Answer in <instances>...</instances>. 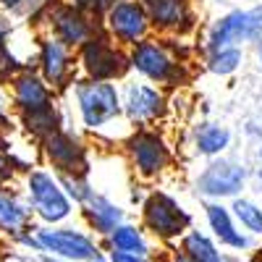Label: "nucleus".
I'll return each instance as SVG.
<instances>
[{"mask_svg":"<svg viewBox=\"0 0 262 262\" xmlns=\"http://www.w3.org/2000/svg\"><path fill=\"white\" fill-rule=\"evenodd\" d=\"M53 29L63 45H81V42L92 34L90 21L84 18V13L74 6H58L53 11Z\"/></svg>","mask_w":262,"mask_h":262,"instance_id":"ddd939ff","label":"nucleus"},{"mask_svg":"<svg viewBox=\"0 0 262 262\" xmlns=\"http://www.w3.org/2000/svg\"><path fill=\"white\" fill-rule=\"evenodd\" d=\"M58 184L66 189V196H69V200H74L76 205H84V202L95 194V191L90 189V184H86L81 176H63V173H60V181H58Z\"/></svg>","mask_w":262,"mask_h":262,"instance_id":"a878e982","label":"nucleus"},{"mask_svg":"<svg viewBox=\"0 0 262 262\" xmlns=\"http://www.w3.org/2000/svg\"><path fill=\"white\" fill-rule=\"evenodd\" d=\"M76 102L84 118V126L97 128L121 113L118 90L111 81H84L76 86Z\"/></svg>","mask_w":262,"mask_h":262,"instance_id":"7ed1b4c3","label":"nucleus"},{"mask_svg":"<svg viewBox=\"0 0 262 262\" xmlns=\"http://www.w3.org/2000/svg\"><path fill=\"white\" fill-rule=\"evenodd\" d=\"M11 179V168H6V163H0V184Z\"/></svg>","mask_w":262,"mask_h":262,"instance_id":"7c9ffc66","label":"nucleus"},{"mask_svg":"<svg viewBox=\"0 0 262 262\" xmlns=\"http://www.w3.org/2000/svg\"><path fill=\"white\" fill-rule=\"evenodd\" d=\"M254 262H262V249H257V254H254Z\"/></svg>","mask_w":262,"mask_h":262,"instance_id":"473e14b6","label":"nucleus"},{"mask_svg":"<svg viewBox=\"0 0 262 262\" xmlns=\"http://www.w3.org/2000/svg\"><path fill=\"white\" fill-rule=\"evenodd\" d=\"M13 69H16V60L8 55L6 39H3V34H0V76H3V74H8V71H13Z\"/></svg>","mask_w":262,"mask_h":262,"instance_id":"cd10ccee","label":"nucleus"},{"mask_svg":"<svg viewBox=\"0 0 262 262\" xmlns=\"http://www.w3.org/2000/svg\"><path fill=\"white\" fill-rule=\"evenodd\" d=\"M228 262H238V259H233V257H228Z\"/></svg>","mask_w":262,"mask_h":262,"instance_id":"f704fd0d","label":"nucleus"},{"mask_svg":"<svg viewBox=\"0 0 262 262\" xmlns=\"http://www.w3.org/2000/svg\"><path fill=\"white\" fill-rule=\"evenodd\" d=\"M21 3H24V0H0V6H3V8H18Z\"/></svg>","mask_w":262,"mask_h":262,"instance_id":"2f4dec72","label":"nucleus"},{"mask_svg":"<svg viewBox=\"0 0 262 262\" xmlns=\"http://www.w3.org/2000/svg\"><path fill=\"white\" fill-rule=\"evenodd\" d=\"M13 100L21 111H32V107H42V105H53V97H50V90L45 86V81L32 76V74H24L13 79Z\"/></svg>","mask_w":262,"mask_h":262,"instance_id":"f3484780","label":"nucleus"},{"mask_svg":"<svg viewBox=\"0 0 262 262\" xmlns=\"http://www.w3.org/2000/svg\"><path fill=\"white\" fill-rule=\"evenodd\" d=\"M259 181H262V168H259Z\"/></svg>","mask_w":262,"mask_h":262,"instance_id":"c9c22d12","label":"nucleus"},{"mask_svg":"<svg viewBox=\"0 0 262 262\" xmlns=\"http://www.w3.org/2000/svg\"><path fill=\"white\" fill-rule=\"evenodd\" d=\"M262 37V6L252 11H233L215 21L210 29V50H223V48H236L238 42L257 39Z\"/></svg>","mask_w":262,"mask_h":262,"instance_id":"39448f33","label":"nucleus"},{"mask_svg":"<svg viewBox=\"0 0 262 262\" xmlns=\"http://www.w3.org/2000/svg\"><path fill=\"white\" fill-rule=\"evenodd\" d=\"M107 262H152V259H149V254H137V252L111 249V252H107Z\"/></svg>","mask_w":262,"mask_h":262,"instance_id":"bb28decb","label":"nucleus"},{"mask_svg":"<svg viewBox=\"0 0 262 262\" xmlns=\"http://www.w3.org/2000/svg\"><path fill=\"white\" fill-rule=\"evenodd\" d=\"M84 217L90 228L100 236H107L116 226L123 223V210L118 205H113L111 200H105L100 194H92L90 200L84 202Z\"/></svg>","mask_w":262,"mask_h":262,"instance_id":"4468645a","label":"nucleus"},{"mask_svg":"<svg viewBox=\"0 0 262 262\" xmlns=\"http://www.w3.org/2000/svg\"><path fill=\"white\" fill-rule=\"evenodd\" d=\"M242 63V50L238 48H223V50H215L210 55V71L215 74H231L238 69Z\"/></svg>","mask_w":262,"mask_h":262,"instance_id":"393cba45","label":"nucleus"},{"mask_svg":"<svg viewBox=\"0 0 262 262\" xmlns=\"http://www.w3.org/2000/svg\"><path fill=\"white\" fill-rule=\"evenodd\" d=\"M45 152L48 160L58 168V173L63 176H86V152L79 142H74L69 134L53 131L50 137H45Z\"/></svg>","mask_w":262,"mask_h":262,"instance_id":"1a4fd4ad","label":"nucleus"},{"mask_svg":"<svg viewBox=\"0 0 262 262\" xmlns=\"http://www.w3.org/2000/svg\"><path fill=\"white\" fill-rule=\"evenodd\" d=\"M128 63L134 66L139 74H144L147 79L163 81V84L173 81V76H176V71H179V66L173 63V58L160 45L147 42V39H142V42L134 45V50H131V55H128Z\"/></svg>","mask_w":262,"mask_h":262,"instance_id":"9d476101","label":"nucleus"},{"mask_svg":"<svg viewBox=\"0 0 262 262\" xmlns=\"http://www.w3.org/2000/svg\"><path fill=\"white\" fill-rule=\"evenodd\" d=\"M95 3L97 0H74V8H79V11H95Z\"/></svg>","mask_w":262,"mask_h":262,"instance_id":"c85d7f7f","label":"nucleus"},{"mask_svg":"<svg viewBox=\"0 0 262 262\" xmlns=\"http://www.w3.org/2000/svg\"><path fill=\"white\" fill-rule=\"evenodd\" d=\"M231 215L242 223V228H247L254 236H262V207L259 205H254L252 200L236 196L233 205H231Z\"/></svg>","mask_w":262,"mask_h":262,"instance_id":"5701e85b","label":"nucleus"},{"mask_svg":"<svg viewBox=\"0 0 262 262\" xmlns=\"http://www.w3.org/2000/svg\"><path fill=\"white\" fill-rule=\"evenodd\" d=\"M168 262H191V259H189V257H186V254H184V252H173V254H170V259H168Z\"/></svg>","mask_w":262,"mask_h":262,"instance_id":"c756f323","label":"nucleus"},{"mask_svg":"<svg viewBox=\"0 0 262 262\" xmlns=\"http://www.w3.org/2000/svg\"><path fill=\"white\" fill-rule=\"evenodd\" d=\"M107 244L111 249H121V252H137V254H149V244L144 238V231L131 226V223H121L107 233Z\"/></svg>","mask_w":262,"mask_h":262,"instance_id":"aec40b11","label":"nucleus"},{"mask_svg":"<svg viewBox=\"0 0 262 262\" xmlns=\"http://www.w3.org/2000/svg\"><path fill=\"white\" fill-rule=\"evenodd\" d=\"M147 11V18L158 29H179L184 21H189L184 0H139Z\"/></svg>","mask_w":262,"mask_h":262,"instance_id":"dca6fc26","label":"nucleus"},{"mask_svg":"<svg viewBox=\"0 0 262 262\" xmlns=\"http://www.w3.org/2000/svg\"><path fill=\"white\" fill-rule=\"evenodd\" d=\"M126 111L131 121H149L160 116L163 111V95L155 86H144V84H131L126 92Z\"/></svg>","mask_w":262,"mask_h":262,"instance_id":"2eb2a0df","label":"nucleus"},{"mask_svg":"<svg viewBox=\"0 0 262 262\" xmlns=\"http://www.w3.org/2000/svg\"><path fill=\"white\" fill-rule=\"evenodd\" d=\"M128 152H131V160H134V168L147 179L158 176L170 163V149L155 131H137L128 139Z\"/></svg>","mask_w":262,"mask_h":262,"instance_id":"6e6552de","label":"nucleus"},{"mask_svg":"<svg viewBox=\"0 0 262 262\" xmlns=\"http://www.w3.org/2000/svg\"><path fill=\"white\" fill-rule=\"evenodd\" d=\"M24 126L27 131L37 137H50L53 131H58V116H55V107L53 105H42V107H32V111H24Z\"/></svg>","mask_w":262,"mask_h":262,"instance_id":"4be33fe9","label":"nucleus"},{"mask_svg":"<svg viewBox=\"0 0 262 262\" xmlns=\"http://www.w3.org/2000/svg\"><path fill=\"white\" fill-rule=\"evenodd\" d=\"M259 63H262V39H259Z\"/></svg>","mask_w":262,"mask_h":262,"instance_id":"72a5a7b5","label":"nucleus"},{"mask_svg":"<svg viewBox=\"0 0 262 262\" xmlns=\"http://www.w3.org/2000/svg\"><path fill=\"white\" fill-rule=\"evenodd\" d=\"M29 194H32V205L39 212V217L45 223H63L71 215V200L66 196L60 184L45 170H34L29 173Z\"/></svg>","mask_w":262,"mask_h":262,"instance_id":"423d86ee","label":"nucleus"},{"mask_svg":"<svg viewBox=\"0 0 262 262\" xmlns=\"http://www.w3.org/2000/svg\"><path fill=\"white\" fill-rule=\"evenodd\" d=\"M142 223L160 242L181 238L191 228V215L165 191H152L142 205Z\"/></svg>","mask_w":262,"mask_h":262,"instance_id":"f257e3e1","label":"nucleus"},{"mask_svg":"<svg viewBox=\"0 0 262 262\" xmlns=\"http://www.w3.org/2000/svg\"><path fill=\"white\" fill-rule=\"evenodd\" d=\"M81 66L92 81H111V79L123 76L131 63L105 37L90 34L81 42Z\"/></svg>","mask_w":262,"mask_h":262,"instance_id":"20e7f679","label":"nucleus"},{"mask_svg":"<svg viewBox=\"0 0 262 262\" xmlns=\"http://www.w3.org/2000/svg\"><path fill=\"white\" fill-rule=\"evenodd\" d=\"M205 215H207L210 231L215 233V238H217V242H221L223 247H228V249H233V252H244V249L252 247L249 236L236 228L233 215H231L228 207L217 205V202H210V205L205 207Z\"/></svg>","mask_w":262,"mask_h":262,"instance_id":"f8f14e48","label":"nucleus"},{"mask_svg":"<svg viewBox=\"0 0 262 262\" xmlns=\"http://www.w3.org/2000/svg\"><path fill=\"white\" fill-rule=\"evenodd\" d=\"M39 63H42V74L50 84H60L69 74V53L60 39H45L42 42V53H39Z\"/></svg>","mask_w":262,"mask_h":262,"instance_id":"6ab92c4d","label":"nucleus"},{"mask_svg":"<svg viewBox=\"0 0 262 262\" xmlns=\"http://www.w3.org/2000/svg\"><path fill=\"white\" fill-rule=\"evenodd\" d=\"M105 21H107L111 34L118 42H123V45H137V42H142V37L149 29L147 11L139 0H118V3L105 13Z\"/></svg>","mask_w":262,"mask_h":262,"instance_id":"0eeeda50","label":"nucleus"},{"mask_svg":"<svg viewBox=\"0 0 262 262\" xmlns=\"http://www.w3.org/2000/svg\"><path fill=\"white\" fill-rule=\"evenodd\" d=\"M181 252L191 259V262H228V257L221 252L212 238L202 231H186L181 236Z\"/></svg>","mask_w":262,"mask_h":262,"instance_id":"a211bd4d","label":"nucleus"},{"mask_svg":"<svg viewBox=\"0 0 262 262\" xmlns=\"http://www.w3.org/2000/svg\"><path fill=\"white\" fill-rule=\"evenodd\" d=\"M228 142H231V134L223 126H205L196 134V149L202 155H217V152H223L228 147Z\"/></svg>","mask_w":262,"mask_h":262,"instance_id":"b1692460","label":"nucleus"},{"mask_svg":"<svg viewBox=\"0 0 262 262\" xmlns=\"http://www.w3.org/2000/svg\"><path fill=\"white\" fill-rule=\"evenodd\" d=\"M29 221V210L24 205H18L13 196L0 191V231L8 233H21V228Z\"/></svg>","mask_w":262,"mask_h":262,"instance_id":"412c9836","label":"nucleus"},{"mask_svg":"<svg viewBox=\"0 0 262 262\" xmlns=\"http://www.w3.org/2000/svg\"><path fill=\"white\" fill-rule=\"evenodd\" d=\"M244 179H247V170L242 165L231 160H217L200 176L196 189L205 196H236L238 189L244 186Z\"/></svg>","mask_w":262,"mask_h":262,"instance_id":"9b49d317","label":"nucleus"},{"mask_svg":"<svg viewBox=\"0 0 262 262\" xmlns=\"http://www.w3.org/2000/svg\"><path fill=\"white\" fill-rule=\"evenodd\" d=\"M259 160H262V149H259Z\"/></svg>","mask_w":262,"mask_h":262,"instance_id":"e433bc0d","label":"nucleus"},{"mask_svg":"<svg viewBox=\"0 0 262 262\" xmlns=\"http://www.w3.org/2000/svg\"><path fill=\"white\" fill-rule=\"evenodd\" d=\"M34 236H37L42 252L60 257V259L92 262L102 254L90 233H81V231H74V228H39Z\"/></svg>","mask_w":262,"mask_h":262,"instance_id":"f03ea898","label":"nucleus"}]
</instances>
